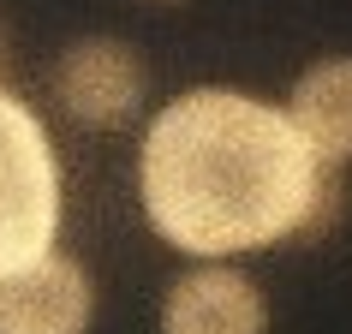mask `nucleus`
I'll return each instance as SVG.
<instances>
[{"instance_id":"nucleus-8","label":"nucleus","mask_w":352,"mask_h":334,"mask_svg":"<svg viewBox=\"0 0 352 334\" xmlns=\"http://www.w3.org/2000/svg\"><path fill=\"white\" fill-rule=\"evenodd\" d=\"M138 6H186V0H138Z\"/></svg>"},{"instance_id":"nucleus-3","label":"nucleus","mask_w":352,"mask_h":334,"mask_svg":"<svg viewBox=\"0 0 352 334\" xmlns=\"http://www.w3.org/2000/svg\"><path fill=\"white\" fill-rule=\"evenodd\" d=\"M54 108L84 131H120L149 102V60L120 30H84L48 66Z\"/></svg>"},{"instance_id":"nucleus-4","label":"nucleus","mask_w":352,"mask_h":334,"mask_svg":"<svg viewBox=\"0 0 352 334\" xmlns=\"http://www.w3.org/2000/svg\"><path fill=\"white\" fill-rule=\"evenodd\" d=\"M275 311L245 263H186L167 280L155 334H269Z\"/></svg>"},{"instance_id":"nucleus-1","label":"nucleus","mask_w":352,"mask_h":334,"mask_svg":"<svg viewBox=\"0 0 352 334\" xmlns=\"http://www.w3.org/2000/svg\"><path fill=\"white\" fill-rule=\"evenodd\" d=\"M340 173L316 167L287 108L239 84H191L144 120L138 203L186 263H245L340 221Z\"/></svg>"},{"instance_id":"nucleus-7","label":"nucleus","mask_w":352,"mask_h":334,"mask_svg":"<svg viewBox=\"0 0 352 334\" xmlns=\"http://www.w3.org/2000/svg\"><path fill=\"white\" fill-rule=\"evenodd\" d=\"M6 66H12V30H6V19H0V84H6Z\"/></svg>"},{"instance_id":"nucleus-2","label":"nucleus","mask_w":352,"mask_h":334,"mask_svg":"<svg viewBox=\"0 0 352 334\" xmlns=\"http://www.w3.org/2000/svg\"><path fill=\"white\" fill-rule=\"evenodd\" d=\"M66 167L42 113L12 84H0V275L60 245Z\"/></svg>"},{"instance_id":"nucleus-5","label":"nucleus","mask_w":352,"mask_h":334,"mask_svg":"<svg viewBox=\"0 0 352 334\" xmlns=\"http://www.w3.org/2000/svg\"><path fill=\"white\" fill-rule=\"evenodd\" d=\"M96 275L72 251H42L24 269L0 275V334H90Z\"/></svg>"},{"instance_id":"nucleus-6","label":"nucleus","mask_w":352,"mask_h":334,"mask_svg":"<svg viewBox=\"0 0 352 334\" xmlns=\"http://www.w3.org/2000/svg\"><path fill=\"white\" fill-rule=\"evenodd\" d=\"M287 120L316 155V167L346 173L352 167V54H316L287 90Z\"/></svg>"}]
</instances>
